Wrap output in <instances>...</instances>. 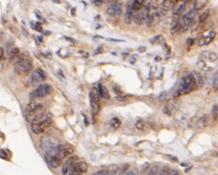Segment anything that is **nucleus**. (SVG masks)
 I'll return each mask as SVG.
<instances>
[{"label": "nucleus", "instance_id": "obj_1", "mask_svg": "<svg viewBox=\"0 0 218 175\" xmlns=\"http://www.w3.org/2000/svg\"><path fill=\"white\" fill-rule=\"evenodd\" d=\"M33 67V59L30 53L24 51L20 54L14 64V68L17 73L20 74L28 73Z\"/></svg>", "mask_w": 218, "mask_h": 175}, {"label": "nucleus", "instance_id": "obj_2", "mask_svg": "<svg viewBox=\"0 0 218 175\" xmlns=\"http://www.w3.org/2000/svg\"><path fill=\"white\" fill-rule=\"evenodd\" d=\"M196 78L195 75L191 73H187L183 75L180 80L179 87L178 91H176V94L174 96H179V94H185L193 91L196 85Z\"/></svg>", "mask_w": 218, "mask_h": 175}, {"label": "nucleus", "instance_id": "obj_3", "mask_svg": "<svg viewBox=\"0 0 218 175\" xmlns=\"http://www.w3.org/2000/svg\"><path fill=\"white\" fill-rule=\"evenodd\" d=\"M99 99H100V96H99L98 89L97 88H93L89 93V100L93 116L97 115L100 110Z\"/></svg>", "mask_w": 218, "mask_h": 175}, {"label": "nucleus", "instance_id": "obj_4", "mask_svg": "<svg viewBox=\"0 0 218 175\" xmlns=\"http://www.w3.org/2000/svg\"><path fill=\"white\" fill-rule=\"evenodd\" d=\"M53 91L52 86L49 84L40 85L35 90H33L30 94L29 97L30 99H36V98H42L49 95Z\"/></svg>", "mask_w": 218, "mask_h": 175}, {"label": "nucleus", "instance_id": "obj_5", "mask_svg": "<svg viewBox=\"0 0 218 175\" xmlns=\"http://www.w3.org/2000/svg\"><path fill=\"white\" fill-rule=\"evenodd\" d=\"M216 36V31L214 30H211L206 33L200 34L197 39V44L199 47H202L204 45H208L214 40Z\"/></svg>", "mask_w": 218, "mask_h": 175}, {"label": "nucleus", "instance_id": "obj_6", "mask_svg": "<svg viewBox=\"0 0 218 175\" xmlns=\"http://www.w3.org/2000/svg\"><path fill=\"white\" fill-rule=\"evenodd\" d=\"M51 124H52V121L51 120V117H47V118L42 120L39 123L31 124V131L34 134H40L44 132L46 128H48L49 126H51Z\"/></svg>", "mask_w": 218, "mask_h": 175}, {"label": "nucleus", "instance_id": "obj_7", "mask_svg": "<svg viewBox=\"0 0 218 175\" xmlns=\"http://www.w3.org/2000/svg\"><path fill=\"white\" fill-rule=\"evenodd\" d=\"M88 165L86 162L83 161H75L71 163L70 165L69 171L70 174L75 173V174H82L87 171Z\"/></svg>", "mask_w": 218, "mask_h": 175}, {"label": "nucleus", "instance_id": "obj_8", "mask_svg": "<svg viewBox=\"0 0 218 175\" xmlns=\"http://www.w3.org/2000/svg\"><path fill=\"white\" fill-rule=\"evenodd\" d=\"M179 105L177 101H171L168 102L163 108V112L164 114L168 117H171L174 115L178 111Z\"/></svg>", "mask_w": 218, "mask_h": 175}, {"label": "nucleus", "instance_id": "obj_9", "mask_svg": "<svg viewBox=\"0 0 218 175\" xmlns=\"http://www.w3.org/2000/svg\"><path fill=\"white\" fill-rule=\"evenodd\" d=\"M199 58L204 60L205 62H214L217 60L218 57L217 54L211 51H204L199 54Z\"/></svg>", "mask_w": 218, "mask_h": 175}, {"label": "nucleus", "instance_id": "obj_10", "mask_svg": "<svg viewBox=\"0 0 218 175\" xmlns=\"http://www.w3.org/2000/svg\"><path fill=\"white\" fill-rule=\"evenodd\" d=\"M195 11H194L193 9L188 11V13L185 14L182 17V25L185 27H186L187 28H188L191 25L193 24L194 20H195Z\"/></svg>", "mask_w": 218, "mask_h": 175}, {"label": "nucleus", "instance_id": "obj_11", "mask_svg": "<svg viewBox=\"0 0 218 175\" xmlns=\"http://www.w3.org/2000/svg\"><path fill=\"white\" fill-rule=\"evenodd\" d=\"M73 152V148L72 147L65 148H61L57 154H56L55 157H57L60 160H62V159L65 158V157H68V156L71 155Z\"/></svg>", "mask_w": 218, "mask_h": 175}, {"label": "nucleus", "instance_id": "obj_12", "mask_svg": "<svg viewBox=\"0 0 218 175\" xmlns=\"http://www.w3.org/2000/svg\"><path fill=\"white\" fill-rule=\"evenodd\" d=\"M45 160L48 164L52 168H57V167L60 166L61 160H59L55 156L45 155Z\"/></svg>", "mask_w": 218, "mask_h": 175}, {"label": "nucleus", "instance_id": "obj_13", "mask_svg": "<svg viewBox=\"0 0 218 175\" xmlns=\"http://www.w3.org/2000/svg\"><path fill=\"white\" fill-rule=\"evenodd\" d=\"M134 11L131 8V3L130 4V2L128 4L127 8H126V14H125L124 16V22L125 23L129 25L131 22V20H133V16H134V14H133Z\"/></svg>", "mask_w": 218, "mask_h": 175}, {"label": "nucleus", "instance_id": "obj_14", "mask_svg": "<svg viewBox=\"0 0 218 175\" xmlns=\"http://www.w3.org/2000/svg\"><path fill=\"white\" fill-rule=\"evenodd\" d=\"M133 21L137 25H142L145 21V17L143 13H137L133 16Z\"/></svg>", "mask_w": 218, "mask_h": 175}, {"label": "nucleus", "instance_id": "obj_15", "mask_svg": "<svg viewBox=\"0 0 218 175\" xmlns=\"http://www.w3.org/2000/svg\"><path fill=\"white\" fill-rule=\"evenodd\" d=\"M98 91H99V96H100L101 98H102V99H109L110 95H109V94L108 92V90H107L105 87H103V86H102V84H100V83L98 85Z\"/></svg>", "mask_w": 218, "mask_h": 175}, {"label": "nucleus", "instance_id": "obj_16", "mask_svg": "<svg viewBox=\"0 0 218 175\" xmlns=\"http://www.w3.org/2000/svg\"><path fill=\"white\" fill-rule=\"evenodd\" d=\"M207 2L204 0H198V1L194 2L193 3V10L194 11H199L203 9L206 6Z\"/></svg>", "mask_w": 218, "mask_h": 175}, {"label": "nucleus", "instance_id": "obj_17", "mask_svg": "<svg viewBox=\"0 0 218 175\" xmlns=\"http://www.w3.org/2000/svg\"><path fill=\"white\" fill-rule=\"evenodd\" d=\"M208 124V118L206 116H203L198 120V126L200 129H205Z\"/></svg>", "mask_w": 218, "mask_h": 175}, {"label": "nucleus", "instance_id": "obj_18", "mask_svg": "<svg viewBox=\"0 0 218 175\" xmlns=\"http://www.w3.org/2000/svg\"><path fill=\"white\" fill-rule=\"evenodd\" d=\"M20 54V49H19L18 48H13L10 52V54H9V61L12 62V61H14L15 59L16 60H17V59L18 58Z\"/></svg>", "mask_w": 218, "mask_h": 175}, {"label": "nucleus", "instance_id": "obj_19", "mask_svg": "<svg viewBox=\"0 0 218 175\" xmlns=\"http://www.w3.org/2000/svg\"><path fill=\"white\" fill-rule=\"evenodd\" d=\"M143 2L144 1H141V0H134L131 2V8L134 11L140 10L143 5Z\"/></svg>", "mask_w": 218, "mask_h": 175}, {"label": "nucleus", "instance_id": "obj_20", "mask_svg": "<svg viewBox=\"0 0 218 175\" xmlns=\"http://www.w3.org/2000/svg\"><path fill=\"white\" fill-rule=\"evenodd\" d=\"M120 126H121V121H120V119H118L117 117H114L110 121V126L113 129H117L119 128Z\"/></svg>", "mask_w": 218, "mask_h": 175}, {"label": "nucleus", "instance_id": "obj_21", "mask_svg": "<svg viewBox=\"0 0 218 175\" xmlns=\"http://www.w3.org/2000/svg\"><path fill=\"white\" fill-rule=\"evenodd\" d=\"M116 6L117 2H112L111 3L110 5L107 8L106 13L109 16H114L115 15V11H116Z\"/></svg>", "mask_w": 218, "mask_h": 175}, {"label": "nucleus", "instance_id": "obj_22", "mask_svg": "<svg viewBox=\"0 0 218 175\" xmlns=\"http://www.w3.org/2000/svg\"><path fill=\"white\" fill-rule=\"evenodd\" d=\"M185 5H186V2H183L182 4L179 5L178 7L176 8L175 12H174V15L177 16V17L182 15V14L183 13V11L185 8Z\"/></svg>", "mask_w": 218, "mask_h": 175}, {"label": "nucleus", "instance_id": "obj_23", "mask_svg": "<svg viewBox=\"0 0 218 175\" xmlns=\"http://www.w3.org/2000/svg\"><path fill=\"white\" fill-rule=\"evenodd\" d=\"M209 9H207L205 11H203L200 16H199V18H198V21L200 24L203 23V22H206V20H207V18L209 16Z\"/></svg>", "mask_w": 218, "mask_h": 175}, {"label": "nucleus", "instance_id": "obj_24", "mask_svg": "<svg viewBox=\"0 0 218 175\" xmlns=\"http://www.w3.org/2000/svg\"><path fill=\"white\" fill-rule=\"evenodd\" d=\"M211 117L214 121H217L218 120V105L217 104H214L211 108Z\"/></svg>", "mask_w": 218, "mask_h": 175}, {"label": "nucleus", "instance_id": "obj_25", "mask_svg": "<svg viewBox=\"0 0 218 175\" xmlns=\"http://www.w3.org/2000/svg\"><path fill=\"white\" fill-rule=\"evenodd\" d=\"M170 171H171V168L169 165H164L160 169L159 168L157 175H169Z\"/></svg>", "mask_w": 218, "mask_h": 175}, {"label": "nucleus", "instance_id": "obj_26", "mask_svg": "<svg viewBox=\"0 0 218 175\" xmlns=\"http://www.w3.org/2000/svg\"><path fill=\"white\" fill-rule=\"evenodd\" d=\"M169 8L166 7V6L163 5H161V6H160V8L157 9V16H164L166 15V14H167L168 11H169Z\"/></svg>", "mask_w": 218, "mask_h": 175}, {"label": "nucleus", "instance_id": "obj_27", "mask_svg": "<svg viewBox=\"0 0 218 175\" xmlns=\"http://www.w3.org/2000/svg\"><path fill=\"white\" fill-rule=\"evenodd\" d=\"M146 17H145V22H146V25L148 27L151 26L152 23H153V16L150 14L149 12V8H147V12H146Z\"/></svg>", "mask_w": 218, "mask_h": 175}, {"label": "nucleus", "instance_id": "obj_28", "mask_svg": "<svg viewBox=\"0 0 218 175\" xmlns=\"http://www.w3.org/2000/svg\"><path fill=\"white\" fill-rule=\"evenodd\" d=\"M197 65H198V67L200 70H206V68H207V62H205L204 60L203 59L198 58V62H197Z\"/></svg>", "mask_w": 218, "mask_h": 175}, {"label": "nucleus", "instance_id": "obj_29", "mask_svg": "<svg viewBox=\"0 0 218 175\" xmlns=\"http://www.w3.org/2000/svg\"><path fill=\"white\" fill-rule=\"evenodd\" d=\"M182 24L179 23V22H176L175 24H174L173 25V26L171 27V32H172V33H177V32H179V30H181V28H182Z\"/></svg>", "mask_w": 218, "mask_h": 175}, {"label": "nucleus", "instance_id": "obj_30", "mask_svg": "<svg viewBox=\"0 0 218 175\" xmlns=\"http://www.w3.org/2000/svg\"><path fill=\"white\" fill-rule=\"evenodd\" d=\"M122 9H123V3L121 2H117L116 6V11H115V15L114 17H119L122 13Z\"/></svg>", "mask_w": 218, "mask_h": 175}, {"label": "nucleus", "instance_id": "obj_31", "mask_svg": "<svg viewBox=\"0 0 218 175\" xmlns=\"http://www.w3.org/2000/svg\"><path fill=\"white\" fill-rule=\"evenodd\" d=\"M213 88L215 90L218 89V69L214 72L213 78Z\"/></svg>", "mask_w": 218, "mask_h": 175}, {"label": "nucleus", "instance_id": "obj_32", "mask_svg": "<svg viewBox=\"0 0 218 175\" xmlns=\"http://www.w3.org/2000/svg\"><path fill=\"white\" fill-rule=\"evenodd\" d=\"M145 127V123L144 120H138L136 122V128L139 130H143Z\"/></svg>", "mask_w": 218, "mask_h": 175}, {"label": "nucleus", "instance_id": "obj_33", "mask_svg": "<svg viewBox=\"0 0 218 175\" xmlns=\"http://www.w3.org/2000/svg\"><path fill=\"white\" fill-rule=\"evenodd\" d=\"M36 73H37V74L39 75V77H40V79H41V80H42H42H45L46 74H45V71L42 70V69L37 68V69H36Z\"/></svg>", "mask_w": 218, "mask_h": 175}, {"label": "nucleus", "instance_id": "obj_34", "mask_svg": "<svg viewBox=\"0 0 218 175\" xmlns=\"http://www.w3.org/2000/svg\"><path fill=\"white\" fill-rule=\"evenodd\" d=\"M158 170H159V166L157 165H155L149 170L148 175H157L158 172Z\"/></svg>", "mask_w": 218, "mask_h": 175}, {"label": "nucleus", "instance_id": "obj_35", "mask_svg": "<svg viewBox=\"0 0 218 175\" xmlns=\"http://www.w3.org/2000/svg\"><path fill=\"white\" fill-rule=\"evenodd\" d=\"M149 167H150V164L148 163H145L142 165V168H141V173L142 174H145L146 171H148Z\"/></svg>", "mask_w": 218, "mask_h": 175}, {"label": "nucleus", "instance_id": "obj_36", "mask_svg": "<svg viewBox=\"0 0 218 175\" xmlns=\"http://www.w3.org/2000/svg\"><path fill=\"white\" fill-rule=\"evenodd\" d=\"M0 156H1L2 159H5V160H7L8 157H9V155H8V152H6L5 149H2L1 152H0Z\"/></svg>", "mask_w": 218, "mask_h": 175}, {"label": "nucleus", "instance_id": "obj_37", "mask_svg": "<svg viewBox=\"0 0 218 175\" xmlns=\"http://www.w3.org/2000/svg\"><path fill=\"white\" fill-rule=\"evenodd\" d=\"M93 175H111L110 172L107 170H101V171H97V172L94 173Z\"/></svg>", "mask_w": 218, "mask_h": 175}, {"label": "nucleus", "instance_id": "obj_38", "mask_svg": "<svg viewBox=\"0 0 218 175\" xmlns=\"http://www.w3.org/2000/svg\"><path fill=\"white\" fill-rule=\"evenodd\" d=\"M195 73H196L195 76V78H196V80H198V84L200 86V85L203 84V80H202V77L200 76V73H198V72H195Z\"/></svg>", "mask_w": 218, "mask_h": 175}, {"label": "nucleus", "instance_id": "obj_39", "mask_svg": "<svg viewBox=\"0 0 218 175\" xmlns=\"http://www.w3.org/2000/svg\"><path fill=\"white\" fill-rule=\"evenodd\" d=\"M166 96H167V93H166V91H163V92H162L161 94H160V96H159V100L163 101L164 99H166Z\"/></svg>", "mask_w": 218, "mask_h": 175}, {"label": "nucleus", "instance_id": "obj_40", "mask_svg": "<svg viewBox=\"0 0 218 175\" xmlns=\"http://www.w3.org/2000/svg\"><path fill=\"white\" fill-rule=\"evenodd\" d=\"M137 54H133V55H131V57H130V62H131V64H134V62H136V60H137Z\"/></svg>", "mask_w": 218, "mask_h": 175}, {"label": "nucleus", "instance_id": "obj_41", "mask_svg": "<svg viewBox=\"0 0 218 175\" xmlns=\"http://www.w3.org/2000/svg\"><path fill=\"white\" fill-rule=\"evenodd\" d=\"M35 30H37L38 32H42V27L41 26V25H40L39 23H36V25H35Z\"/></svg>", "mask_w": 218, "mask_h": 175}, {"label": "nucleus", "instance_id": "obj_42", "mask_svg": "<svg viewBox=\"0 0 218 175\" xmlns=\"http://www.w3.org/2000/svg\"><path fill=\"white\" fill-rule=\"evenodd\" d=\"M125 175H138V172L137 170H131V171H128Z\"/></svg>", "mask_w": 218, "mask_h": 175}, {"label": "nucleus", "instance_id": "obj_43", "mask_svg": "<svg viewBox=\"0 0 218 175\" xmlns=\"http://www.w3.org/2000/svg\"><path fill=\"white\" fill-rule=\"evenodd\" d=\"M186 43L188 45L192 46V45H193L194 43H195V40H194L193 39H192V38H188V39H187Z\"/></svg>", "mask_w": 218, "mask_h": 175}, {"label": "nucleus", "instance_id": "obj_44", "mask_svg": "<svg viewBox=\"0 0 218 175\" xmlns=\"http://www.w3.org/2000/svg\"><path fill=\"white\" fill-rule=\"evenodd\" d=\"M107 40L111 42H124V40L122 39H114V38H108Z\"/></svg>", "mask_w": 218, "mask_h": 175}, {"label": "nucleus", "instance_id": "obj_45", "mask_svg": "<svg viewBox=\"0 0 218 175\" xmlns=\"http://www.w3.org/2000/svg\"><path fill=\"white\" fill-rule=\"evenodd\" d=\"M102 2H103L99 1V0H94V1H93V3L97 6H99L100 5H102Z\"/></svg>", "mask_w": 218, "mask_h": 175}, {"label": "nucleus", "instance_id": "obj_46", "mask_svg": "<svg viewBox=\"0 0 218 175\" xmlns=\"http://www.w3.org/2000/svg\"><path fill=\"white\" fill-rule=\"evenodd\" d=\"M102 47H99L96 50L95 53H94V54H95L96 55V54H99V53H102Z\"/></svg>", "mask_w": 218, "mask_h": 175}, {"label": "nucleus", "instance_id": "obj_47", "mask_svg": "<svg viewBox=\"0 0 218 175\" xmlns=\"http://www.w3.org/2000/svg\"><path fill=\"white\" fill-rule=\"evenodd\" d=\"M114 92L116 93L117 94H121V91L120 90V88L118 87H114Z\"/></svg>", "mask_w": 218, "mask_h": 175}, {"label": "nucleus", "instance_id": "obj_48", "mask_svg": "<svg viewBox=\"0 0 218 175\" xmlns=\"http://www.w3.org/2000/svg\"><path fill=\"white\" fill-rule=\"evenodd\" d=\"M22 33H23L24 35H25V36H28V31H27L26 30H25V28H24V27H22Z\"/></svg>", "mask_w": 218, "mask_h": 175}, {"label": "nucleus", "instance_id": "obj_49", "mask_svg": "<svg viewBox=\"0 0 218 175\" xmlns=\"http://www.w3.org/2000/svg\"><path fill=\"white\" fill-rule=\"evenodd\" d=\"M0 52H1V54H0V58L2 59L3 57H4V48H0Z\"/></svg>", "mask_w": 218, "mask_h": 175}, {"label": "nucleus", "instance_id": "obj_50", "mask_svg": "<svg viewBox=\"0 0 218 175\" xmlns=\"http://www.w3.org/2000/svg\"><path fill=\"white\" fill-rule=\"evenodd\" d=\"M168 157H169V158L171 159V160H174V161H177V160H178V159H177V157H174V156H171V155H168Z\"/></svg>", "mask_w": 218, "mask_h": 175}, {"label": "nucleus", "instance_id": "obj_51", "mask_svg": "<svg viewBox=\"0 0 218 175\" xmlns=\"http://www.w3.org/2000/svg\"><path fill=\"white\" fill-rule=\"evenodd\" d=\"M70 14H71L72 16H75V14H76V8H73L70 10Z\"/></svg>", "mask_w": 218, "mask_h": 175}, {"label": "nucleus", "instance_id": "obj_52", "mask_svg": "<svg viewBox=\"0 0 218 175\" xmlns=\"http://www.w3.org/2000/svg\"><path fill=\"white\" fill-rule=\"evenodd\" d=\"M64 37H65V39H68V40H69V41H70V42H75V40H74V39H73V38H71V37H69V36H64Z\"/></svg>", "mask_w": 218, "mask_h": 175}, {"label": "nucleus", "instance_id": "obj_53", "mask_svg": "<svg viewBox=\"0 0 218 175\" xmlns=\"http://www.w3.org/2000/svg\"><path fill=\"white\" fill-rule=\"evenodd\" d=\"M145 49H146V48H145V47H139L138 51H139V52H140V53L141 52H144V51H145Z\"/></svg>", "mask_w": 218, "mask_h": 175}, {"label": "nucleus", "instance_id": "obj_54", "mask_svg": "<svg viewBox=\"0 0 218 175\" xmlns=\"http://www.w3.org/2000/svg\"><path fill=\"white\" fill-rule=\"evenodd\" d=\"M169 175H178V174H177V171L174 170V171H172L171 172H170Z\"/></svg>", "mask_w": 218, "mask_h": 175}, {"label": "nucleus", "instance_id": "obj_55", "mask_svg": "<svg viewBox=\"0 0 218 175\" xmlns=\"http://www.w3.org/2000/svg\"><path fill=\"white\" fill-rule=\"evenodd\" d=\"M94 38H102V39H104L103 36H99V35H97V36H94Z\"/></svg>", "mask_w": 218, "mask_h": 175}, {"label": "nucleus", "instance_id": "obj_56", "mask_svg": "<svg viewBox=\"0 0 218 175\" xmlns=\"http://www.w3.org/2000/svg\"><path fill=\"white\" fill-rule=\"evenodd\" d=\"M53 2H56V3H60V1H57V0H52Z\"/></svg>", "mask_w": 218, "mask_h": 175}, {"label": "nucleus", "instance_id": "obj_57", "mask_svg": "<svg viewBox=\"0 0 218 175\" xmlns=\"http://www.w3.org/2000/svg\"><path fill=\"white\" fill-rule=\"evenodd\" d=\"M69 175H82V174H75V173H71Z\"/></svg>", "mask_w": 218, "mask_h": 175}]
</instances>
